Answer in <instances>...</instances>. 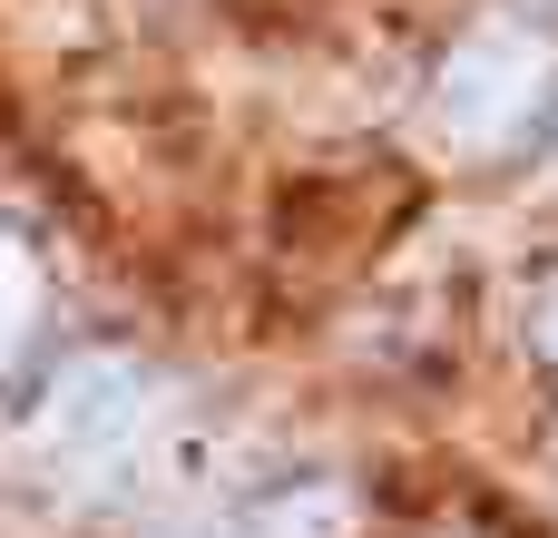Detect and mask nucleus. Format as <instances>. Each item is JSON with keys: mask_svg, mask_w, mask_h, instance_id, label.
Wrapping results in <instances>:
<instances>
[{"mask_svg": "<svg viewBox=\"0 0 558 538\" xmlns=\"http://www.w3.org/2000/svg\"><path fill=\"white\" fill-rule=\"evenodd\" d=\"M147 441H157V392H147V372L118 363V353H78V363L39 392V412H29V451H39V470H49L59 490H108V480H128Z\"/></svg>", "mask_w": 558, "mask_h": 538, "instance_id": "f257e3e1", "label": "nucleus"}, {"mask_svg": "<svg viewBox=\"0 0 558 538\" xmlns=\"http://www.w3.org/2000/svg\"><path fill=\"white\" fill-rule=\"evenodd\" d=\"M29 323H39V274H29V245L0 225V363L29 343Z\"/></svg>", "mask_w": 558, "mask_h": 538, "instance_id": "20e7f679", "label": "nucleus"}, {"mask_svg": "<svg viewBox=\"0 0 558 538\" xmlns=\"http://www.w3.org/2000/svg\"><path fill=\"white\" fill-rule=\"evenodd\" d=\"M235 538H353V490H333V480L275 490V500H265Z\"/></svg>", "mask_w": 558, "mask_h": 538, "instance_id": "7ed1b4c3", "label": "nucleus"}, {"mask_svg": "<svg viewBox=\"0 0 558 538\" xmlns=\"http://www.w3.org/2000/svg\"><path fill=\"white\" fill-rule=\"evenodd\" d=\"M558 88V49L539 29H520V20H490V29H471L451 59H441V127L461 137V147H520L530 137V118L549 108Z\"/></svg>", "mask_w": 558, "mask_h": 538, "instance_id": "f03ea898", "label": "nucleus"}, {"mask_svg": "<svg viewBox=\"0 0 558 538\" xmlns=\"http://www.w3.org/2000/svg\"><path fill=\"white\" fill-rule=\"evenodd\" d=\"M530 333H539V353L558 363V274H549V294H539V314H530Z\"/></svg>", "mask_w": 558, "mask_h": 538, "instance_id": "39448f33", "label": "nucleus"}]
</instances>
